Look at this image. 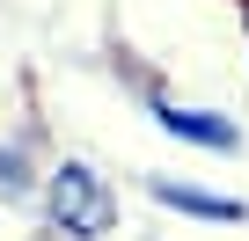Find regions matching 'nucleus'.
<instances>
[{
  "label": "nucleus",
  "instance_id": "obj_1",
  "mask_svg": "<svg viewBox=\"0 0 249 241\" xmlns=\"http://www.w3.org/2000/svg\"><path fill=\"white\" fill-rule=\"evenodd\" d=\"M37 197H44L52 234L66 241H103L117 226V190L95 161H52V176H37Z\"/></svg>",
  "mask_w": 249,
  "mask_h": 241
},
{
  "label": "nucleus",
  "instance_id": "obj_4",
  "mask_svg": "<svg viewBox=\"0 0 249 241\" xmlns=\"http://www.w3.org/2000/svg\"><path fill=\"white\" fill-rule=\"evenodd\" d=\"M30 190H37V161L15 139H0V205H8V197H30Z\"/></svg>",
  "mask_w": 249,
  "mask_h": 241
},
{
  "label": "nucleus",
  "instance_id": "obj_3",
  "mask_svg": "<svg viewBox=\"0 0 249 241\" xmlns=\"http://www.w3.org/2000/svg\"><path fill=\"white\" fill-rule=\"evenodd\" d=\"M147 197H154L161 212L198 219V226H242V219H249V205H242V197H220V190L183 183V176H147Z\"/></svg>",
  "mask_w": 249,
  "mask_h": 241
},
{
  "label": "nucleus",
  "instance_id": "obj_2",
  "mask_svg": "<svg viewBox=\"0 0 249 241\" xmlns=\"http://www.w3.org/2000/svg\"><path fill=\"white\" fill-rule=\"evenodd\" d=\"M147 117H154L169 139L198 146V154H234V146H242V125H234L227 110H198V102H169V95H154Z\"/></svg>",
  "mask_w": 249,
  "mask_h": 241
}]
</instances>
